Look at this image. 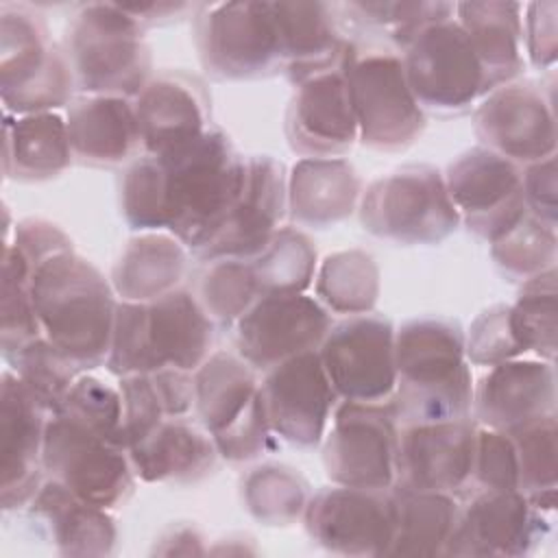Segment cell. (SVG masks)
<instances>
[{"label":"cell","mask_w":558,"mask_h":558,"mask_svg":"<svg viewBox=\"0 0 558 558\" xmlns=\"http://www.w3.org/2000/svg\"><path fill=\"white\" fill-rule=\"evenodd\" d=\"M397 386L392 408L399 425L471 416L473 375L458 320L423 316L395 329Z\"/></svg>","instance_id":"6da1fadb"},{"label":"cell","mask_w":558,"mask_h":558,"mask_svg":"<svg viewBox=\"0 0 558 558\" xmlns=\"http://www.w3.org/2000/svg\"><path fill=\"white\" fill-rule=\"evenodd\" d=\"M31 294L41 333L83 373L107 362L118 299L105 275L76 251L33 272Z\"/></svg>","instance_id":"7a4b0ae2"},{"label":"cell","mask_w":558,"mask_h":558,"mask_svg":"<svg viewBox=\"0 0 558 558\" xmlns=\"http://www.w3.org/2000/svg\"><path fill=\"white\" fill-rule=\"evenodd\" d=\"M157 159H161L168 181V231L196 255L235 203L246 157L238 153L225 131L211 126L183 148Z\"/></svg>","instance_id":"3957f363"},{"label":"cell","mask_w":558,"mask_h":558,"mask_svg":"<svg viewBox=\"0 0 558 558\" xmlns=\"http://www.w3.org/2000/svg\"><path fill=\"white\" fill-rule=\"evenodd\" d=\"M61 46L78 94L133 100L153 76L144 28L118 2L81 4Z\"/></svg>","instance_id":"277c9868"},{"label":"cell","mask_w":558,"mask_h":558,"mask_svg":"<svg viewBox=\"0 0 558 558\" xmlns=\"http://www.w3.org/2000/svg\"><path fill=\"white\" fill-rule=\"evenodd\" d=\"M76 94L61 44L26 4H0V98L4 113L24 116L68 107Z\"/></svg>","instance_id":"5b68a950"},{"label":"cell","mask_w":558,"mask_h":558,"mask_svg":"<svg viewBox=\"0 0 558 558\" xmlns=\"http://www.w3.org/2000/svg\"><path fill=\"white\" fill-rule=\"evenodd\" d=\"M362 227L403 246H434L460 227L442 172L429 163H405L375 179L360 198Z\"/></svg>","instance_id":"8992f818"},{"label":"cell","mask_w":558,"mask_h":558,"mask_svg":"<svg viewBox=\"0 0 558 558\" xmlns=\"http://www.w3.org/2000/svg\"><path fill=\"white\" fill-rule=\"evenodd\" d=\"M194 414L229 462H248L272 449L257 371L238 353L216 351L194 371Z\"/></svg>","instance_id":"52a82bcc"},{"label":"cell","mask_w":558,"mask_h":558,"mask_svg":"<svg viewBox=\"0 0 558 558\" xmlns=\"http://www.w3.org/2000/svg\"><path fill=\"white\" fill-rule=\"evenodd\" d=\"M192 17L196 52L209 76L257 81L283 72L272 2H203Z\"/></svg>","instance_id":"ba28073f"},{"label":"cell","mask_w":558,"mask_h":558,"mask_svg":"<svg viewBox=\"0 0 558 558\" xmlns=\"http://www.w3.org/2000/svg\"><path fill=\"white\" fill-rule=\"evenodd\" d=\"M344 81L357 122V142L377 153H401L425 131L399 52L355 50L344 65Z\"/></svg>","instance_id":"9c48e42d"},{"label":"cell","mask_w":558,"mask_h":558,"mask_svg":"<svg viewBox=\"0 0 558 558\" xmlns=\"http://www.w3.org/2000/svg\"><path fill=\"white\" fill-rule=\"evenodd\" d=\"M401 61L425 116H462L488 94L484 68L456 15L423 28L401 50Z\"/></svg>","instance_id":"30bf717a"},{"label":"cell","mask_w":558,"mask_h":558,"mask_svg":"<svg viewBox=\"0 0 558 558\" xmlns=\"http://www.w3.org/2000/svg\"><path fill=\"white\" fill-rule=\"evenodd\" d=\"M399 421L390 401H338L323 438L331 484L386 490L395 486Z\"/></svg>","instance_id":"8fae6325"},{"label":"cell","mask_w":558,"mask_h":558,"mask_svg":"<svg viewBox=\"0 0 558 558\" xmlns=\"http://www.w3.org/2000/svg\"><path fill=\"white\" fill-rule=\"evenodd\" d=\"M41 462L46 477L57 480L78 499L116 510L135 488L129 451L87 432L63 414H50Z\"/></svg>","instance_id":"7c38bea8"},{"label":"cell","mask_w":558,"mask_h":558,"mask_svg":"<svg viewBox=\"0 0 558 558\" xmlns=\"http://www.w3.org/2000/svg\"><path fill=\"white\" fill-rule=\"evenodd\" d=\"M395 329L390 318L373 312L331 323L318 355L340 401L384 403L392 399Z\"/></svg>","instance_id":"4fadbf2b"},{"label":"cell","mask_w":558,"mask_h":558,"mask_svg":"<svg viewBox=\"0 0 558 558\" xmlns=\"http://www.w3.org/2000/svg\"><path fill=\"white\" fill-rule=\"evenodd\" d=\"M392 488L331 484L310 495L301 517L307 536L338 556H388L395 536Z\"/></svg>","instance_id":"5bb4252c"},{"label":"cell","mask_w":558,"mask_h":558,"mask_svg":"<svg viewBox=\"0 0 558 558\" xmlns=\"http://www.w3.org/2000/svg\"><path fill=\"white\" fill-rule=\"evenodd\" d=\"M554 98L536 81H510L488 92L473 111L480 146L519 168L556 155Z\"/></svg>","instance_id":"9a60e30c"},{"label":"cell","mask_w":558,"mask_h":558,"mask_svg":"<svg viewBox=\"0 0 558 558\" xmlns=\"http://www.w3.org/2000/svg\"><path fill=\"white\" fill-rule=\"evenodd\" d=\"M259 397L270 432L296 449L323 442L338 395L318 349L299 353L264 373Z\"/></svg>","instance_id":"2e32d148"},{"label":"cell","mask_w":558,"mask_h":558,"mask_svg":"<svg viewBox=\"0 0 558 558\" xmlns=\"http://www.w3.org/2000/svg\"><path fill=\"white\" fill-rule=\"evenodd\" d=\"M331 314L305 292L264 294L235 323V353L257 373L320 347Z\"/></svg>","instance_id":"e0dca14e"},{"label":"cell","mask_w":558,"mask_h":558,"mask_svg":"<svg viewBox=\"0 0 558 558\" xmlns=\"http://www.w3.org/2000/svg\"><path fill=\"white\" fill-rule=\"evenodd\" d=\"M442 179L460 222L488 244L527 211L521 168L484 146L460 153Z\"/></svg>","instance_id":"ac0fdd59"},{"label":"cell","mask_w":558,"mask_h":558,"mask_svg":"<svg viewBox=\"0 0 558 558\" xmlns=\"http://www.w3.org/2000/svg\"><path fill=\"white\" fill-rule=\"evenodd\" d=\"M288 214V172L270 155H251L242 190L211 240L194 255L201 262L253 259L281 229Z\"/></svg>","instance_id":"d6986e66"},{"label":"cell","mask_w":558,"mask_h":558,"mask_svg":"<svg viewBox=\"0 0 558 558\" xmlns=\"http://www.w3.org/2000/svg\"><path fill=\"white\" fill-rule=\"evenodd\" d=\"M48 408L7 366L0 377V504L28 508L46 480L41 451Z\"/></svg>","instance_id":"ffe728a7"},{"label":"cell","mask_w":558,"mask_h":558,"mask_svg":"<svg viewBox=\"0 0 558 558\" xmlns=\"http://www.w3.org/2000/svg\"><path fill=\"white\" fill-rule=\"evenodd\" d=\"M477 423L466 418L399 425L395 486L429 493H466Z\"/></svg>","instance_id":"44dd1931"},{"label":"cell","mask_w":558,"mask_h":558,"mask_svg":"<svg viewBox=\"0 0 558 558\" xmlns=\"http://www.w3.org/2000/svg\"><path fill=\"white\" fill-rule=\"evenodd\" d=\"M547 532V512L521 490H475L460 508L445 556H527Z\"/></svg>","instance_id":"7402d4cb"},{"label":"cell","mask_w":558,"mask_h":558,"mask_svg":"<svg viewBox=\"0 0 558 558\" xmlns=\"http://www.w3.org/2000/svg\"><path fill=\"white\" fill-rule=\"evenodd\" d=\"M133 107L142 155H170L211 129V96L198 76L183 70L153 74Z\"/></svg>","instance_id":"603a6c76"},{"label":"cell","mask_w":558,"mask_h":558,"mask_svg":"<svg viewBox=\"0 0 558 558\" xmlns=\"http://www.w3.org/2000/svg\"><path fill=\"white\" fill-rule=\"evenodd\" d=\"M556 414V368L541 357H514L488 366L473 381L471 418L490 429L514 432Z\"/></svg>","instance_id":"cb8c5ba5"},{"label":"cell","mask_w":558,"mask_h":558,"mask_svg":"<svg viewBox=\"0 0 558 558\" xmlns=\"http://www.w3.org/2000/svg\"><path fill=\"white\" fill-rule=\"evenodd\" d=\"M286 137L301 157H344L357 144L344 70L296 85L286 111Z\"/></svg>","instance_id":"d4e9b609"},{"label":"cell","mask_w":558,"mask_h":558,"mask_svg":"<svg viewBox=\"0 0 558 558\" xmlns=\"http://www.w3.org/2000/svg\"><path fill=\"white\" fill-rule=\"evenodd\" d=\"M281 41L283 74L296 87L314 76L344 70L357 50L344 35L336 4L329 2H272Z\"/></svg>","instance_id":"484cf974"},{"label":"cell","mask_w":558,"mask_h":558,"mask_svg":"<svg viewBox=\"0 0 558 558\" xmlns=\"http://www.w3.org/2000/svg\"><path fill=\"white\" fill-rule=\"evenodd\" d=\"M74 161L92 168H116L142 155L137 116L131 98L78 94L65 107Z\"/></svg>","instance_id":"4316f807"},{"label":"cell","mask_w":558,"mask_h":558,"mask_svg":"<svg viewBox=\"0 0 558 558\" xmlns=\"http://www.w3.org/2000/svg\"><path fill=\"white\" fill-rule=\"evenodd\" d=\"M135 475L148 484H196L205 480L218 456L209 432L190 416L161 421L146 438L129 447Z\"/></svg>","instance_id":"83f0119b"},{"label":"cell","mask_w":558,"mask_h":558,"mask_svg":"<svg viewBox=\"0 0 558 558\" xmlns=\"http://www.w3.org/2000/svg\"><path fill=\"white\" fill-rule=\"evenodd\" d=\"M26 510L61 556L102 558L118 547V525L111 510L78 499L57 480L46 477Z\"/></svg>","instance_id":"f1b7e54d"},{"label":"cell","mask_w":558,"mask_h":558,"mask_svg":"<svg viewBox=\"0 0 558 558\" xmlns=\"http://www.w3.org/2000/svg\"><path fill=\"white\" fill-rule=\"evenodd\" d=\"M362 198V179L344 157H301L288 174V214L301 227L344 222Z\"/></svg>","instance_id":"f546056e"},{"label":"cell","mask_w":558,"mask_h":558,"mask_svg":"<svg viewBox=\"0 0 558 558\" xmlns=\"http://www.w3.org/2000/svg\"><path fill=\"white\" fill-rule=\"evenodd\" d=\"M456 20L466 33L484 68L488 92L514 81L523 72L525 59L521 2H456Z\"/></svg>","instance_id":"4dcf8cb0"},{"label":"cell","mask_w":558,"mask_h":558,"mask_svg":"<svg viewBox=\"0 0 558 558\" xmlns=\"http://www.w3.org/2000/svg\"><path fill=\"white\" fill-rule=\"evenodd\" d=\"M2 172L9 181L39 183L68 170L74 161L68 122L59 111L4 113Z\"/></svg>","instance_id":"1f68e13d"},{"label":"cell","mask_w":558,"mask_h":558,"mask_svg":"<svg viewBox=\"0 0 558 558\" xmlns=\"http://www.w3.org/2000/svg\"><path fill=\"white\" fill-rule=\"evenodd\" d=\"M146 325L159 368L174 366L194 373L211 355L214 323L190 290L177 288L146 303Z\"/></svg>","instance_id":"d6a6232c"},{"label":"cell","mask_w":558,"mask_h":558,"mask_svg":"<svg viewBox=\"0 0 558 558\" xmlns=\"http://www.w3.org/2000/svg\"><path fill=\"white\" fill-rule=\"evenodd\" d=\"M190 251L170 231L133 235L111 268V286L120 301L150 303L181 286Z\"/></svg>","instance_id":"836d02e7"},{"label":"cell","mask_w":558,"mask_h":558,"mask_svg":"<svg viewBox=\"0 0 558 558\" xmlns=\"http://www.w3.org/2000/svg\"><path fill=\"white\" fill-rule=\"evenodd\" d=\"M392 495L397 519L388 556H445L460 514L456 495L397 486Z\"/></svg>","instance_id":"e575fe53"},{"label":"cell","mask_w":558,"mask_h":558,"mask_svg":"<svg viewBox=\"0 0 558 558\" xmlns=\"http://www.w3.org/2000/svg\"><path fill=\"white\" fill-rule=\"evenodd\" d=\"M314 290L329 314H368L379 299V266L364 248L336 251L316 268Z\"/></svg>","instance_id":"d590c367"},{"label":"cell","mask_w":558,"mask_h":558,"mask_svg":"<svg viewBox=\"0 0 558 558\" xmlns=\"http://www.w3.org/2000/svg\"><path fill=\"white\" fill-rule=\"evenodd\" d=\"M240 493L246 512L268 527L296 523L312 495L307 480L292 466L279 462L251 469L240 482Z\"/></svg>","instance_id":"8d00e7d4"},{"label":"cell","mask_w":558,"mask_h":558,"mask_svg":"<svg viewBox=\"0 0 558 558\" xmlns=\"http://www.w3.org/2000/svg\"><path fill=\"white\" fill-rule=\"evenodd\" d=\"M340 17L351 22L357 31L375 33L401 50L427 26L449 20L456 15V2H403V0H379V2H347L336 4Z\"/></svg>","instance_id":"74e56055"},{"label":"cell","mask_w":558,"mask_h":558,"mask_svg":"<svg viewBox=\"0 0 558 558\" xmlns=\"http://www.w3.org/2000/svg\"><path fill=\"white\" fill-rule=\"evenodd\" d=\"M519 462V490L534 508L551 514L558 486V423L547 414L510 432Z\"/></svg>","instance_id":"f35d334b"},{"label":"cell","mask_w":558,"mask_h":558,"mask_svg":"<svg viewBox=\"0 0 558 558\" xmlns=\"http://www.w3.org/2000/svg\"><path fill=\"white\" fill-rule=\"evenodd\" d=\"M259 294L305 292L316 275V246L296 227H281L266 248L248 259Z\"/></svg>","instance_id":"ab89813d"},{"label":"cell","mask_w":558,"mask_h":558,"mask_svg":"<svg viewBox=\"0 0 558 558\" xmlns=\"http://www.w3.org/2000/svg\"><path fill=\"white\" fill-rule=\"evenodd\" d=\"M33 272L35 268L24 253L15 244L4 242L0 283V347L4 360L44 336L31 294Z\"/></svg>","instance_id":"60d3db41"},{"label":"cell","mask_w":558,"mask_h":558,"mask_svg":"<svg viewBox=\"0 0 558 558\" xmlns=\"http://www.w3.org/2000/svg\"><path fill=\"white\" fill-rule=\"evenodd\" d=\"M556 268L521 283L510 305V325L525 353L554 362L558 349V283Z\"/></svg>","instance_id":"b9f144b4"},{"label":"cell","mask_w":558,"mask_h":558,"mask_svg":"<svg viewBox=\"0 0 558 558\" xmlns=\"http://www.w3.org/2000/svg\"><path fill=\"white\" fill-rule=\"evenodd\" d=\"M490 257L508 281L525 283L556 268V229L525 211L506 233L490 242Z\"/></svg>","instance_id":"7bdbcfd3"},{"label":"cell","mask_w":558,"mask_h":558,"mask_svg":"<svg viewBox=\"0 0 558 558\" xmlns=\"http://www.w3.org/2000/svg\"><path fill=\"white\" fill-rule=\"evenodd\" d=\"M120 211L135 231H168V181L161 159L135 157L120 179Z\"/></svg>","instance_id":"ee69618b"},{"label":"cell","mask_w":558,"mask_h":558,"mask_svg":"<svg viewBox=\"0 0 558 558\" xmlns=\"http://www.w3.org/2000/svg\"><path fill=\"white\" fill-rule=\"evenodd\" d=\"M259 286L251 262L214 259L198 283V301L214 325L235 327L244 312L259 299Z\"/></svg>","instance_id":"f6af8a7d"},{"label":"cell","mask_w":558,"mask_h":558,"mask_svg":"<svg viewBox=\"0 0 558 558\" xmlns=\"http://www.w3.org/2000/svg\"><path fill=\"white\" fill-rule=\"evenodd\" d=\"M52 414H63L102 440L126 449L122 392L118 386H111L96 375L81 373L61 408Z\"/></svg>","instance_id":"bcb514c9"},{"label":"cell","mask_w":558,"mask_h":558,"mask_svg":"<svg viewBox=\"0 0 558 558\" xmlns=\"http://www.w3.org/2000/svg\"><path fill=\"white\" fill-rule=\"evenodd\" d=\"M4 362L28 386V390L48 408L50 414L61 408L72 384L83 373L46 336L35 338L26 347L9 355Z\"/></svg>","instance_id":"7dc6e473"},{"label":"cell","mask_w":558,"mask_h":558,"mask_svg":"<svg viewBox=\"0 0 558 558\" xmlns=\"http://www.w3.org/2000/svg\"><path fill=\"white\" fill-rule=\"evenodd\" d=\"M105 366L118 379L126 375L159 371L148 340L146 303H131L118 299L113 333Z\"/></svg>","instance_id":"c3c4849f"},{"label":"cell","mask_w":558,"mask_h":558,"mask_svg":"<svg viewBox=\"0 0 558 558\" xmlns=\"http://www.w3.org/2000/svg\"><path fill=\"white\" fill-rule=\"evenodd\" d=\"M464 349L469 364L486 368L525 355L510 325V305L497 303L477 314L464 331Z\"/></svg>","instance_id":"681fc988"},{"label":"cell","mask_w":558,"mask_h":558,"mask_svg":"<svg viewBox=\"0 0 558 558\" xmlns=\"http://www.w3.org/2000/svg\"><path fill=\"white\" fill-rule=\"evenodd\" d=\"M475 490H519V462L510 434L477 425L471 484Z\"/></svg>","instance_id":"f907efd6"},{"label":"cell","mask_w":558,"mask_h":558,"mask_svg":"<svg viewBox=\"0 0 558 558\" xmlns=\"http://www.w3.org/2000/svg\"><path fill=\"white\" fill-rule=\"evenodd\" d=\"M118 388L122 392L124 408V436L126 449L146 438L161 421L170 418L163 410L159 392L150 373H137L120 377Z\"/></svg>","instance_id":"816d5d0a"},{"label":"cell","mask_w":558,"mask_h":558,"mask_svg":"<svg viewBox=\"0 0 558 558\" xmlns=\"http://www.w3.org/2000/svg\"><path fill=\"white\" fill-rule=\"evenodd\" d=\"M558 4L554 0L523 4V48L530 63L549 70L558 59Z\"/></svg>","instance_id":"f5cc1de1"},{"label":"cell","mask_w":558,"mask_h":558,"mask_svg":"<svg viewBox=\"0 0 558 558\" xmlns=\"http://www.w3.org/2000/svg\"><path fill=\"white\" fill-rule=\"evenodd\" d=\"M4 242L15 244L24 253V257L33 264V268H37L39 264H44L54 255L74 251L70 235L61 227L44 218H24L15 222V227L11 229L9 216H7Z\"/></svg>","instance_id":"db71d44e"},{"label":"cell","mask_w":558,"mask_h":558,"mask_svg":"<svg viewBox=\"0 0 558 558\" xmlns=\"http://www.w3.org/2000/svg\"><path fill=\"white\" fill-rule=\"evenodd\" d=\"M525 209L541 222L556 229L558 218V170L556 155L530 163L521 170Z\"/></svg>","instance_id":"11a10c76"},{"label":"cell","mask_w":558,"mask_h":558,"mask_svg":"<svg viewBox=\"0 0 558 558\" xmlns=\"http://www.w3.org/2000/svg\"><path fill=\"white\" fill-rule=\"evenodd\" d=\"M205 538L196 525L179 523L170 525L153 547V554L161 556H198L205 554Z\"/></svg>","instance_id":"9f6ffc18"},{"label":"cell","mask_w":558,"mask_h":558,"mask_svg":"<svg viewBox=\"0 0 558 558\" xmlns=\"http://www.w3.org/2000/svg\"><path fill=\"white\" fill-rule=\"evenodd\" d=\"M124 11L140 22L146 31L150 26H161L185 17V13H194L196 4L190 2H124Z\"/></svg>","instance_id":"6f0895ef"}]
</instances>
